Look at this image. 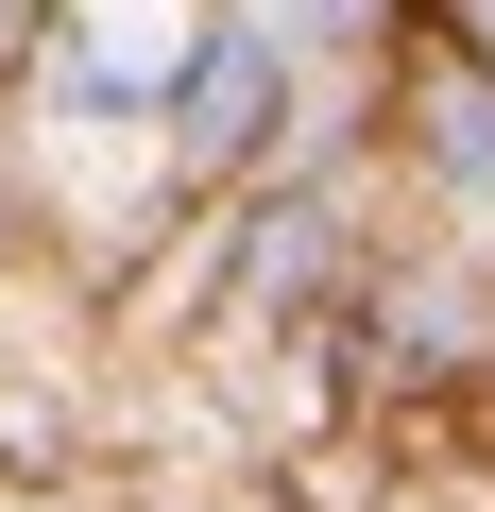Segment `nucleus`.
Masks as SVG:
<instances>
[{
	"label": "nucleus",
	"mask_w": 495,
	"mask_h": 512,
	"mask_svg": "<svg viewBox=\"0 0 495 512\" xmlns=\"http://www.w3.org/2000/svg\"><path fill=\"white\" fill-rule=\"evenodd\" d=\"M171 120H188V154H205V171H239V154L291 120V52H274L257 18H205V35H188V86H171Z\"/></svg>",
	"instance_id": "obj_1"
},
{
	"label": "nucleus",
	"mask_w": 495,
	"mask_h": 512,
	"mask_svg": "<svg viewBox=\"0 0 495 512\" xmlns=\"http://www.w3.org/2000/svg\"><path fill=\"white\" fill-rule=\"evenodd\" d=\"M52 69H69V103H86V120H137V103H171V86H188V35H171V18H69V35H52Z\"/></svg>",
	"instance_id": "obj_2"
},
{
	"label": "nucleus",
	"mask_w": 495,
	"mask_h": 512,
	"mask_svg": "<svg viewBox=\"0 0 495 512\" xmlns=\"http://www.w3.org/2000/svg\"><path fill=\"white\" fill-rule=\"evenodd\" d=\"M427 137H444V171H478V188H495V35H444V86H427Z\"/></svg>",
	"instance_id": "obj_3"
}]
</instances>
